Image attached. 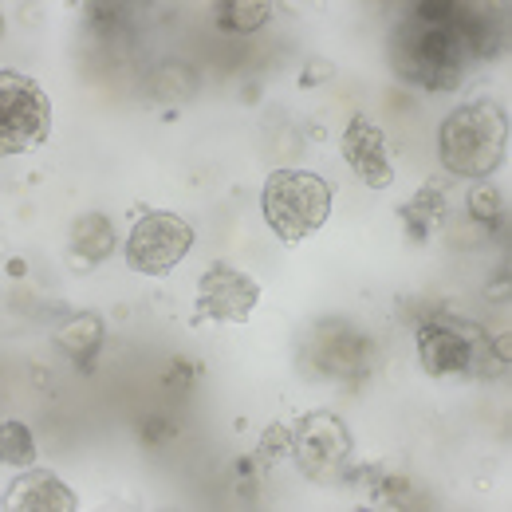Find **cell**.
I'll return each mask as SVG.
<instances>
[{
	"label": "cell",
	"instance_id": "cell-1",
	"mask_svg": "<svg viewBox=\"0 0 512 512\" xmlns=\"http://www.w3.org/2000/svg\"><path fill=\"white\" fill-rule=\"evenodd\" d=\"M477 48L473 16L461 8H418L406 16L394 40L398 75L422 87H457L465 52Z\"/></svg>",
	"mask_w": 512,
	"mask_h": 512
},
{
	"label": "cell",
	"instance_id": "cell-2",
	"mask_svg": "<svg viewBox=\"0 0 512 512\" xmlns=\"http://www.w3.org/2000/svg\"><path fill=\"white\" fill-rule=\"evenodd\" d=\"M505 146H509V115L493 99H477L449 111L438 130L442 166L465 182L489 178L505 162Z\"/></svg>",
	"mask_w": 512,
	"mask_h": 512
},
{
	"label": "cell",
	"instance_id": "cell-3",
	"mask_svg": "<svg viewBox=\"0 0 512 512\" xmlns=\"http://www.w3.org/2000/svg\"><path fill=\"white\" fill-rule=\"evenodd\" d=\"M418 359L430 379H489L509 367V359L497 355V343L481 323L465 316H430L418 323Z\"/></svg>",
	"mask_w": 512,
	"mask_h": 512
},
{
	"label": "cell",
	"instance_id": "cell-4",
	"mask_svg": "<svg viewBox=\"0 0 512 512\" xmlns=\"http://www.w3.org/2000/svg\"><path fill=\"white\" fill-rule=\"evenodd\" d=\"M260 209L284 245H300L331 217V186L312 170H272L264 178Z\"/></svg>",
	"mask_w": 512,
	"mask_h": 512
},
{
	"label": "cell",
	"instance_id": "cell-5",
	"mask_svg": "<svg viewBox=\"0 0 512 512\" xmlns=\"http://www.w3.org/2000/svg\"><path fill=\"white\" fill-rule=\"evenodd\" d=\"M48 134H52L48 91L20 71H0V150L28 154L44 146Z\"/></svg>",
	"mask_w": 512,
	"mask_h": 512
},
{
	"label": "cell",
	"instance_id": "cell-6",
	"mask_svg": "<svg viewBox=\"0 0 512 512\" xmlns=\"http://www.w3.org/2000/svg\"><path fill=\"white\" fill-rule=\"evenodd\" d=\"M193 249V225H186L178 213H166V209H146L134 229H130L127 241V264L130 272L138 276H170L186 253Z\"/></svg>",
	"mask_w": 512,
	"mask_h": 512
},
{
	"label": "cell",
	"instance_id": "cell-7",
	"mask_svg": "<svg viewBox=\"0 0 512 512\" xmlns=\"http://www.w3.org/2000/svg\"><path fill=\"white\" fill-rule=\"evenodd\" d=\"M355 453V438L343 426V418L327 414V410H312L292 426V457L304 469V477L312 481H335L347 477Z\"/></svg>",
	"mask_w": 512,
	"mask_h": 512
},
{
	"label": "cell",
	"instance_id": "cell-8",
	"mask_svg": "<svg viewBox=\"0 0 512 512\" xmlns=\"http://www.w3.org/2000/svg\"><path fill=\"white\" fill-rule=\"evenodd\" d=\"M260 304V284L253 276L229 268V264H209L205 276L197 280V304L193 320H217V323H245Z\"/></svg>",
	"mask_w": 512,
	"mask_h": 512
},
{
	"label": "cell",
	"instance_id": "cell-9",
	"mask_svg": "<svg viewBox=\"0 0 512 512\" xmlns=\"http://www.w3.org/2000/svg\"><path fill=\"white\" fill-rule=\"evenodd\" d=\"M367 339L359 327L343 320H327L312 331V343L304 351V363L323 379H351L367 363Z\"/></svg>",
	"mask_w": 512,
	"mask_h": 512
},
{
	"label": "cell",
	"instance_id": "cell-10",
	"mask_svg": "<svg viewBox=\"0 0 512 512\" xmlns=\"http://www.w3.org/2000/svg\"><path fill=\"white\" fill-rule=\"evenodd\" d=\"M343 158L351 162L355 178L367 190H390L394 186V162H390V146H386L383 127H375L367 115H351V123L339 138Z\"/></svg>",
	"mask_w": 512,
	"mask_h": 512
},
{
	"label": "cell",
	"instance_id": "cell-11",
	"mask_svg": "<svg viewBox=\"0 0 512 512\" xmlns=\"http://www.w3.org/2000/svg\"><path fill=\"white\" fill-rule=\"evenodd\" d=\"M4 509L8 512H75L79 497L67 489L52 469H28L24 477L12 481V489L4 493Z\"/></svg>",
	"mask_w": 512,
	"mask_h": 512
},
{
	"label": "cell",
	"instance_id": "cell-12",
	"mask_svg": "<svg viewBox=\"0 0 512 512\" xmlns=\"http://www.w3.org/2000/svg\"><path fill=\"white\" fill-rule=\"evenodd\" d=\"M71 256L79 268H91V264H103L111 249H115V225L107 213H83L75 225H71Z\"/></svg>",
	"mask_w": 512,
	"mask_h": 512
},
{
	"label": "cell",
	"instance_id": "cell-13",
	"mask_svg": "<svg viewBox=\"0 0 512 512\" xmlns=\"http://www.w3.org/2000/svg\"><path fill=\"white\" fill-rule=\"evenodd\" d=\"M103 335H107V327H103V316H95V312H79L75 320H67L60 331H56V347L64 351L67 359H75V363H87L99 347H103Z\"/></svg>",
	"mask_w": 512,
	"mask_h": 512
},
{
	"label": "cell",
	"instance_id": "cell-14",
	"mask_svg": "<svg viewBox=\"0 0 512 512\" xmlns=\"http://www.w3.org/2000/svg\"><path fill=\"white\" fill-rule=\"evenodd\" d=\"M449 201L446 193H442V182L438 178H430L422 193H414V201L410 205H402V221H406V229H410V237L414 241H426V233L446 217Z\"/></svg>",
	"mask_w": 512,
	"mask_h": 512
},
{
	"label": "cell",
	"instance_id": "cell-15",
	"mask_svg": "<svg viewBox=\"0 0 512 512\" xmlns=\"http://www.w3.org/2000/svg\"><path fill=\"white\" fill-rule=\"evenodd\" d=\"M0 457L16 469H28L36 461V438L24 422H4L0 426Z\"/></svg>",
	"mask_w": 512,
	"mask_h": 512
},
{
	"label": "cell",
	"instance_id": "cell-16",
	"mask_svg": "<svg viewBox=\"0 0 512 512\" xmlns=\"http://www.w3.org/2000/svg\"><path fill=\"white\" fill-rule=\"evenodd\" d=\"M268 16H272V4H264V0H233L221 12V28L245 36V32H256L260 24H268Z\"/></svg>",
	"mask_w": 512,
	"mask_h": 512
},
{
	"label": "cell",
	"instance_id": "cell-17",
	"mask_svg": "<svg viewBox=\"0 0 512 512\" xmlns=\"http://www.w3.org/2000/svg\"><path fill=\"white\" fill-rule=\"evenodd\" d=\"M154 91H158L162 99L182 103V99H190L193 91H197V75H193L190 67H182V64H166L158 75H154Z\"/></svg>",
	"mask_w": 512,
	"mask_h": 512
},
{
	"label": "cell",
	"instance_id": "cell-18",
	"mask_svg": "<svg viewBox=\"0 0 512 512\" xmlns=\"http://www.w3.org/2000/svg\"><path fill=\"white\" fill-rule=\"evenodd\" d=\"M288 453H292V426L272 422V426L260 434V442H256V465H260V469H268V465L284 461Z\"/></svg>",
	"mask_w": 512,
	"mask_h": 512
},
{
	"label": "cell",
	"instance_id": "cell-19",
	"mask_svg": "<svg viewBox=\"0 0 512 512\" xmlns=\"http://www.w3.org/2000/svg\"><path fill=\"white\" fill-rule=\"evenodd\" d=\"M501 209H505V197L497 186H473L469 193V217L481 221V225H497L501 221Z\"/></svg>",
	"mask_w": 512,
	"mask_h": 512
},
{
	"label": "cell",
	"instance_id": "cell-20",
	"mask_svg": "<svg viewBox=\"0 0 512 512\" xmlns=\"http://www.w3.org/2000/svg\"><path fill=\"white\" fill-rule=\"evenodd\" d=\"M327 79H335V64H331L327 56H316V60H308V67H304L300 87H320Z\"/></svg>",
	"mask_w": 512,
	"mask_h": 512
}]
</instances>
